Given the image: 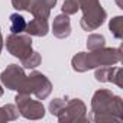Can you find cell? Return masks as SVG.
<instances>
[{
    "instance_id": "6da1fadb",
    "label": "cell",
    "mask_w": 123,
    "mask_h": 123,
    "mask_svg": "<svg viewBox=\"0 0 123 123\" xmlns=\"http://www.w3.org/2000/svg\"><path fill=\"white\" fill-rule=\"evenodd\" d=\"M119 52V49H103L96 54H84L80 52L73 58V67L75 71H86L88 68L97 67V65H107L120 59V55H114Z\"/></svg>"
},
{
    "instance_id": "7a4b0ae2",
    "label": "cell",
    "mask_w": 123,
    "mask_h": 123,
    "mask_svg": "<svg viewBox=\"0 0 123 123\" xmlns=\"http://www.w3.org/2000/svg\"><path fill=\"white\" fill-rule=\"evenodd\" d=\"M15 9L32 12L35 19H48L51 7L55 6L56 0H12Z\"/></svg>"
},
{
    "instance_id": "3957f363",
    "label": "cell",
    "mask_w": 123,
    "mask_h": 123,
    "mask_svg": "<svg viewBox=\"0 0 123 123\" xmlns=\"http://www.w3.org/2000/svg\"><path fill=\"white\" fill-rule=\"evenodd\" d=\"M20 93L22 94L35 93L38 98H45L51 93V83L46 80L45 75L39 73H33L31 77H26Z\"/></svg>"
},
{
    "instance_id": "277c9868",
    "label": "cell",
    "mask_w": 123,
    "mask_h": 123,
    "mask_svg": "<svg viewBox=\"0 0 123 123\" xmlns=\"http://www.w3.org/2000/svg\"><path fill=\"white\" fill-rule=\"evenodd\" d=\"M7 49L10 51L12 55L20 58L22 62L33 54L31 38L29 36H20L18 33H13L7 38Z\"/></svg>"
},
{
    "instance_id": "5b68a950",
    "label": "cell",
    "mask_w": 123,
    "mask_h": 123,
    "mask_svg": "<svg viewBox=\"0 0 123 123\" xmlns=\"http://www.w3.org/2000/svg\"><path fill=\"white\" fill-rule=\"evenodd\" d=\"M16 103L22 114L28 119H39L43 116V106L38 101H33L28 97V94H19L16 97Z\"/></svg>"
},
{
    "instance_id": "8992f818",
    "label": "cell",
    "mask_w": 123,
    "mask_h": 123,
    "mask_svg": "<svg viewBox=\"0 0 123 123\" xmlns=\"http://www.w3.org/2000/svg\"><path fill=\"white\" fill-rule=\"evenodd\" d=\"M25 80H26V75L23 74L22 68H19L15 64H12L10 67H7L2 73V81L10 90H19L20 91L22 87H23Z\"/></svg>"
},
{
    "instance_id": "52a82bcc",
    "label": "cell",
    "mask_w": 123,
    "mask_h": 123,
    "mask_svg": "<svg viewBox=\"0 0 123 123\" xmlns=\"http://www.w3.org/2000/svg\"><path fill=\"white\" fill-rule=\"evenodd\" d=\"M52 32L56 38L64 39L71 33V26H70V19L67 15H59L55 18L54 25H52Z\"/></svg>"
},
{
    "instance_id": "ba28073f",
    "label": "cell",
    "mask_w": 123,
    "mask_h": 123,
    "mask_svg": "<svg viewBox=\"0 0 123 123\" xmlns=\"http://www.w3.org/2000/svg\"><path fill=\"white\" fill-rule=\"evenodd\" d=\"M26 32L35 36H45L48 32V20L46 19H33L31 23H26Z\"/></svg>"
},
{
    "instance_id": "9c48e42d",
    "label": "cell",
    "mask_w": 123,
    "mask_h": 123,
    "mask_svg": "<svg viewBox=\"0 0 123 123\" xmlns=\"http://www.w3.org/2000/svg\"><path fill=\"white\" fill-rule=\"evenodd\" d=\"M10 31L12 33H20L23 31H26V20L23 16L18 15V13H13L10 16Z\"/></svg>"
},
{
    "instance_id": "30bf717a",
    "label": "cell",
    "mask_w": 123,
    "mask_h": 123,
    "mask_svg": "<svg viewBox=\"0 0 123 123\" xmlns=\"http://www.w3.org/2000/svg\"><path fill=\"white\" fill-rule=\"evenodd\" d=\"M87 45L90 49H100L104 46V38L100 35H91L87 41Z\"/></svg>"
},
{
    "instance_id": "8fae6325",
    "label": "cell",
    "mask_w": 123,
    "mask_h": 123,
    "mask_svg": "<svg viewBox=\"0 0 123 123\" xmlns=\"http://www.w3.org/2000/svg\"><path fill=\"white\" fill-rule=\"evenodd\" d=\"M80 9V5H78V0H65L64 2V6H62V12L65 15H73V13H77V10Z\"/></svg>"
},
{
    "instance_id": "7c38bea8",
    "label": "cell",
    "mask_w": 123,
    "mask_h": 123,
    "mask_svg": "<svg viewBox=\"0 0 123 123\" xmlns=\"http://www.w3.org/2000/svg\"><path fill=\"white\" fill-rule=\"evenodd\" d=\"M120 22H122V18H116V19L113 20V23H110V29L114 32V35H116L117 38L122 36V33H120Z\"/></svg>"
},
{
    "instance_id": "4fadbf2b",
    "label": "cell",
    "mask_w": 123,
    "mask_h": 123,
    "mask_svg": "<svg viewBox=\"0 0 123 123\" xmlns=\"http://www.w3.org/2000/svg\"><path fill=\"white\" fill-rule=\"evenodd\" d=\"M0 49H2V35H0Z\"/></svg>"
},
{
    "instance_id": "5bb4252c",
    "label": "cell",
    "mask_w": 123,
    "mask_h": 123,
    "mask_svg": "<svg viewBox=\"0 0 123 123\" xmlns=\"http://www.w3.org/2000/svg\"><path fill=\"white\" fill-rule=\"evenodd\" d=\"M2 94H3V90H2V87H0V97H2Z\"/></svg>"
}]
</instances>
